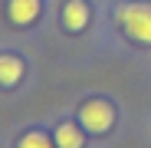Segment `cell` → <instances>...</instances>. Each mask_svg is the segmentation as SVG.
Segmentation results:
<instances>
[{
  "label": "cell",
  "mask_w": 151,
  "mask_h": 148,
  "mask_svg": "<svg viewBox=\"0 0 151 148\" xmlns=\"http://www.w3.org/2000/svg\"><path fill=\"white\" fill-rule=\"evenodd\" d=\"M86 23H89V4L86 0H69L63 7V27L76 33V30H82Z\"/></svg>",
  "instance_id": "277c9868"
},
{
  "label": "cell",
  "mask_w": 151,
  "mask_h": 148,
  "mask_svg": "<svg viewBox=\"0 0 151 148\" xmlns=\"http://www.w3.org/2000/svg\"><path fill=\"white\" fill-rule=\"evenodd\" d=\"M79 122L82 129L92 132V135H102L115 125V109L105 102V99H89V102L79 109Z\"/></svg>",
  "instance_id": "7a4b0ae2"
},
{
  "label": "cell",
  "mask_w": 151,
  "mask_h": 148,
  "mask_svg": "<svg viewBox=\"0 0 151 148\" xmlns=\"http://www.w3.org/2000/svg\"><path fill=\"white\" fill-rule=\"evenodd\" d=\"M23 79V59H17V56H10V53H4L0 56V86H17Z\"/></svg>",
  "instance_id": "5b68a950"
},
{
  "label": "cell",
  "mask_w": 151,
  "mask_h": 148,
  "mask_svg": "<svg viewBox=\"0 0 151 148\" xmlns=\"http://www.w3.org/2000/svg\"><path fill=\"white\" fill-rule=\"evenodd\" d=\"M53 142H56V148H82L86 145L82 129L72 125V122H63V125L56 129V135H53Z\"/></svg>",
  "instance_id": "8992f818"
},
{
  "label": "cell",
  "mask_w": 151,
  "mask_h": 148,
  "mask_svg": "<svg viewBox=\"0 0 151 148\" xmlns=\"http://www.w3.org/2000/svg\"><path fill=\"white\" fill-rule=\"evenodd\" d=\"M7 13L17 27H30V23L40 17V0H10L7 4Z\"/></svg>",
  "instance_id": "3957f363"
},
{
  "label": "cell",
  "mask_w": 151,
  "mask_h": 148,
  "mask_svg": "<svg viewBox=\"0 0 151 148\" xmlns=\"http://www.w3.org/2000/svg\"><path fill=\"white\" fill-rule=\"evenodd\" d=\"M118 27L135 43H151V4H125L118 7Z\"/></svg>",
  "instance_id": "6da1fadb"
},
{
  "label": "cell",
  "mask_w": 151,
  "mask_h": 148,
  "mask_svg": "<svg viewBox=\"0 0 151 148\" xmlns=\"http://www.w3.org/2000/svg\"><path fill=\"white\" fill-rule=\"evenodd\" d=\"M17 148H56V142L49 135H43V132H27L17 142Z\"/></svg>",
  "instance_id": "52a82bcc"
}]
</instances>
